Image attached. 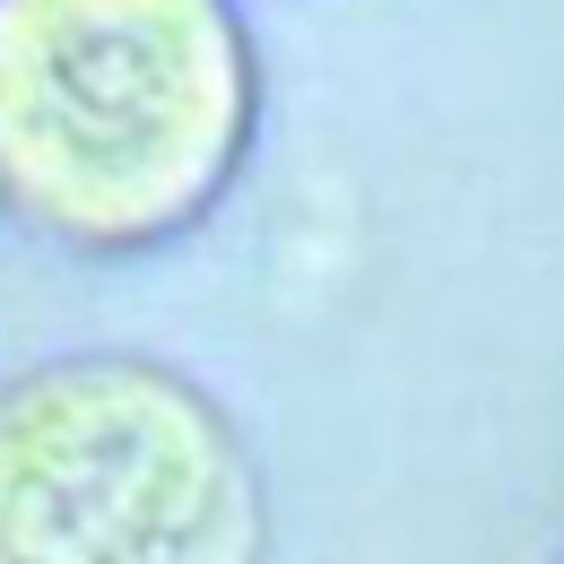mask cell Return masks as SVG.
Returning <instances> with one entry per match:
<instances>
[{"instance_id":"6da1fadb","label":"cell","mask_w":564,"mask_h":564,"mask_svg":"<svg viewBox=\"0 0 564 564\" xmlns=\"http://www.w3.org/2000/svg\"><path fill=\"white\" fill-rule=\"evenodd\" d=\"M261 53L235 0H0V217L131 261L235 192Z\"/></svg>"},{"instance_id":"7a4b0ae2","label":"cell","mask_w":564,"mask_h":564,"mask_svg":"<svg viewBox=\"0 0 564 564\" xmlns=\"http://www.w3.org/2000/svg\"><path fill=\"white\" fill-rule=\"evenodd\" d=\"M0 564H270L261 460L165 356H44L0 382Z\"/></svg>"}]
</instances>
